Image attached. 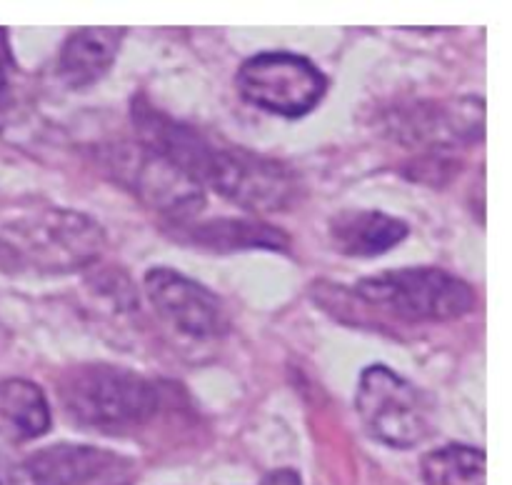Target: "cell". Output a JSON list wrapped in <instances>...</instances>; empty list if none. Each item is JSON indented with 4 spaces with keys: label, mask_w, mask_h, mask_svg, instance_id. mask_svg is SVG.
Wrapping results in <instances>:
<instances>
[{
    "label": "cell",
    "mask_w": 512,
    "mask_h": 485,
    "mask_svg": "<svg viewBox=\"0 0 512 485\" xmlns=\"http://www.w3.org/2000/svg\"><path fill=\"white\" fill-rule=\"evenodd\" d=\"M8 330H5V325L0 323V350H5V345H8Z\"/></svg>",
    "instance_id": "cell-18"
},
{
    "label": "cell",
    "mask_w": 512,
    "mask_h": 485,
    "mask_svg": "<svg viewBox=\"0 0 512 485\" xmlns=\"http://www.w3.org/2000/svg\"><path fill=\"white\" fill-rule=\"evenodd\" d=\"M355 408L365 430L388 448H415L433 433L428 395L383 363L368 365L360 373Z\"/></svg>",
    "instance_id": "cell-5"
},
{
    "label": "cell",
    "mask_w": 512,
    "mask_h": 485,
    "mask_svg": "<svg viewBox=\"0 0 512 485\" xmlns=\"http://www.w3.org/2000/svg\"><path fill=\"white\" fill-rule=\"evenodd\" d=\"M58 403L75 428L100 435H130L158 418V383L123 365H70L58 378Z\"/></svg>",
    "instance_id": "cell-2"
},
{
    "label": "cell",
    "mask_w": 512,
    "mask_h": 485,
    "mask_svg": "<svg viewBox=\"0 0 512 485\" xmlns=\"http://www.w3.org/2000/svg\"><path fill=\"white\" fill-rule=\"evenodd\" d=\"M488 460L480 448L450 443L423 458L425 485H485Z\"/></svg>",
    "instance_id": "cell-14"
},
{
    "label": "cell",
    "mask_w": 512,
    "mask_h": 485,
    "mask_svg": "<svg viewBox=\"0 0 512 485\" xmlns=\"http://www.w3.org/2000/svg\"><path fill=\"white\" fill-rule=\"evenodd\" d=\"M260 485H303V483H300V475L295 473V470L280 468L275 470V473L265 475V478L260 480Z\"/></svg>",
    "instance_id": "cell-17"
},
{
    "label": "cell",
    "mask_w": 512,
    "mask_h": 485,
    "mask_svg": "<svg viewBox=\"0 0 512 485\" xmlns=\"http://www.w3.org/2000/svg\"><path fill=\"white\" fill-rule=\"evenodd\" d=\"M123 28H83L65 38L58 75L70 90H85L113 68L123 45Z\"/></svg>",
    "instance_id": "cell-12"
},
{
    "label": "cell",
    "mask_w": 512,
    "mask_h": 485,
    "mask_svg": "<svg viewBox=\"0 0 512 485\" xmlns=\"http://www.w3.org/2000/svg\"><path fill=\"white\" fill-rule=\"evenodd\" d=\"M353 298L400 323H448L473 313L475 290L443 268H400L358 280Z\"/></svg>",
    "instance_id": "cell-4"
},
{
    "label": "cell",
    "mask_w": 512,
    "mask_h": 485,
    "mask_svg": "<svg viewBox=\"0 0 512 485\" xmlns=\"http://www.w3.org/2000/svg\"><path fill=\"white\" fill-rule=\"evenodd\" d=\"M103 225L75 208H43L0 228V270L10 275H70L98 265Z\"/></svg>",
    "instance_id": "cell-3"
},
{
    "label": "cell",
    "mask_w": 512,
    "mask_h": 485,
    "mask_svg": "<svg viewBox=\"0 0 512 485\" xmlns=\"http://www.w3.org/2000/svg\"><path fill=\"white\" fill-rule=\"evenodd\" d=\"M130 118L138 143L178 165L203 190H215L220 198L250 213L285 210L298 198V178L280 160L210 138L203 130L153 108L143 98L133 100Z\"/></svg>",
    "instance_id": "cell-1"
},
{
    "label": "cell",
    "mask_w": 512,
    "mask_h": 485,
    "mask_svg": "<svg viewBox=\"0 0 512 485\" xmlns=\"http://www.w3.org/2000/svg\"><path fill=\"white\" fill-rule=\"evenodd\" d=\"M48 395L38 383L25 378L0 380V438L28 443L50 430Z\"/></svg>",
    "instance_id": "cell-13"
},
{
    "label": "cell",
    "mask_w": 512,
    "mask_h": 485,
    "mask_svg": "<svg viewBox=\"0 0 512 485\" xmlns=\"http://www.w3.org/2000/svg\"><path fill=\"white\" fill-rule=\"evenodd\" d=\"M10 95V55L8 43H5V33L0 30V110L5 108Z\"/></svg>",
    "instance_id": "cell-16"
},
{
    "label": "cell",
    "mask_w": 512,
    "mask_h": 485,
    "mask_svg": "<svg viewBox=\"0 0 512 485\" xmlns=\"http://www.w3.org/2000/svg\"><path fill=\"white\" fill-rule=\"evenodd\" d=\"M0 485H35L23 455L0 453Z\"/></svg>",
    "instance_id": "cell-15"
},
{
    "label": "cell",
    "mask_w": 512,
    "mask_h": 485,
    "mask_svg": "<svg viewBox=\"0 0 512 485\" xmlns=\"http://www.w3.org/2000/svg\"><path fill=\"white\" fill-rule=\"evenodd\" d=\"M143 290L155 313L188 338L213 340L230 330L228 308L220 295L175 268H150L143 275Z\"/></svg>",
    "instance_id": "cell-8"
},
{
    "label": "cell",
    "mask_w": 512,
    "mask_h": 485,
    "mask_svg": "<svg viewBox=\"0 0 512 485\" xmlns=\"http://www.w3.org/2000/svg\"><path fill=\"white\" fill-rule=\"evenodd\" d=\"M178 243L195 245L210 253H240V250H275L288 253L290 238L275 225L250 218H213L188 220L170 225Z\"/></svg>",
    "instance_id": "cell-10"
},
{
    "label": "cell",
    "mask_w": 512,
    "mask_h": 485,
    "mask_svg": "<svg viewBox=\"0 0 512 485\" xmlns=\"http://www.w3.org/2000/svg\"><path fill=\"white\" fill-rule=\"evenodd\" d=\"M238 90L250 105L280 118H303L328 93V78L310 58L288 50H270L245 60Z\"/></svg>",
    "instance_id": "cell-6"
},
{
    "label": "cell",
    "mask_w": 512,
    "mask_h": 485,
    "mask_svg": "<svg viewBox=\"0 0 512 485\" xmlns=\"http://www.w3.org/2000/svg\"><path fill=\"white\" fill-rule=\"evenodd\" d=\"M113 173L140 203L163 215L168 225L195 220L205 205V190L188 173L153 153L143 143L118 145L113 150Z\"/></svg>",
    "instance_id": "cell-7"
},
{
    "label": "cell",
    "mask_w": 512,
    "mask_h": 485,
    "mask_svg": "<svg viewBox=\"0 0 512 485\" xmlns=\"http://www.w3.org/2000/svg\"><path fill=\"white\" fill-rule=\"evenodd\" d=\"M35 485H135V460L83 443H55L23 455Z\"/></svg>",
    "instance_id": "cell-9"
},
{
    "label": "cell",
    "mask_w": 512,
    "mask_h": 485,
    "mask_svg": "<svg viewBox=\"0 0 512 485\" xmlns=\"http://www.w3.org/2000/svg\"><path fill=\"white\" fill-rule=\"evenodd\" d=\"M333 250L348 258H378L398 248L410 235V225L403 218L383 210H340L328 223Z\"/></svg>",
    "instance_id": "cell-11"
}]
</instances>
